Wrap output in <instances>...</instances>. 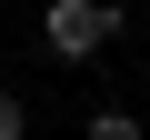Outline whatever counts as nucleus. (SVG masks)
<instances>
[{
    "mask_svg": "<svg viewBox=\"0 0 150 140\" xmlns=\"http://www.w3.org/2000/svg\"><path fill=\"white\" fill-rule=\"evenodd\" d=\"M110 30H120V10H100V0H50V10H40V40L60 60H90Z\"/></svg>",
    "mask_w": 150,
    "mask_h": 140,
    "instance_id": "1",
    "label": "nucleus"
},
{
    "mask_svg": "<svg viewBox=\"0 0 150 140\" xmlns=\"http://www.w3.org/2000/svg\"><path fill=\"white\" fill-rule=\"evenodd\" d=\"M90 140H140V120L130 110H90Z\"/></svg>",
    "mask_w": 150,
    "mask_h": 140,
    "instance_id": "2",
    "label": "nucleus"
},
{
    "mask_svg": "<svg viewBox=\"0 0 150 140\" xmlns=\"http://www.w3.org/2000/svg\"><path fill=\"white\" fill-rule=\"evenodd\" d=\"M20 130H30V110H20V90H10V80H0V140H20Z\"/></svg>",
    "mask_w": 150,
    "mask_h": 140,
    "instance_id": "3",
    "label": "nucleus"
}]
</instances>
